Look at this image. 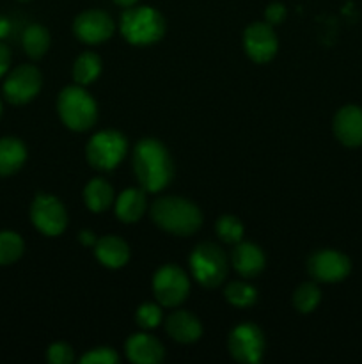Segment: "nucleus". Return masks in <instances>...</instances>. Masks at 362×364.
Here are the masks:
<instances>
[{
  "mask_svg": "<svg viewBox=\"0 0 362 364\" xmlns=\"http://www.w3.org/2000/svg\"><path fill=\"white\" fill-rule=\"evenodd\" d=\"M11 64V50L6 43L0 41V78L4 77L7 70H9Z\"/></svg>",
  "mask_w": 362,
  "mask_h": 364,
  "instance_id": "obj_32",
  "label": "nucleus"
},
{
  "mask_svg": "<svg viewBox=\"0 0 362 364\" xmlns=\"http://www.w3.org/2000/svg\"><path fill=\"white\" fill-rule=\"evenodd\" d=\"M229 352L234 361L256 364L265 352V336L254 323H241L229 334Z\"/></svg>",
  "mask_w": 362,
  "mask_h": 364,
  "instance_id": "obj_10",
  "label": "nucleus"
},
{
  "mask_svg": "<svg viewBox=\"0 0 362 364\" xmlns=\"http://www.w3.org/2000/svg\"><path fill=\"white\" fill-rule=\"evenodd\" d=\"M78 237H80L82 244H85V245H94L96 244V237H94V233H92V231H82Z\"/></svg>",
  "mask_w": 362,
  "mask_h": 364,
  "instance_id": "obj_33",
  "label": "nucleus"
},
{
  "mask_svg": "<svg viewBox=\"0 0 362 364\" xmlns=\"http://www.w3.org/2000/svg\"><path fill=\"white\" fill-rule=\"evenodd\" d=\"M121 34L131 45L146 46L160 41L165 34V20L149 6L126 7L121 14Z\"/></svg>",
  "mask_w": 362,
  "mask_h": 364,
  "instance_id": "obj_3",
  "label": "nucleus"
},
{
  "mask_svg": "<svg viewBox=\"0 0 362 364\" xmlns=\"http://www.w3.org/2000/svg\"><path fill=\"white\" fill-rule=\"evenodd\" d=\"M151 219L163 231L180 237L195 233L202 224V213L197 205L183 198H160L151 206Z\"/></svg>",
  "mask_w": 362,
  "mask_h": 364,
  "instance_id": "obj_2",
  "label": "nucleus"
},
{
  "mask_svg": "<svg viewBox=\"0 0 362 364\" xmlns=\"http://www.w3.org/2000/svg\"><path fill=\"white\" fill-rule=\"evenodd\" d=\"M334 134L337 141L348 148L362 144V109L357 105H346L334 117Z\"/></svg>",
  "mask_w": 362,
  "mask_h": 364,
  "instance_id": "obj_14",
  "label": "nucleus"
},
{
  "mask_svg": "<svg viewBox=\"0 0 362 364\" xmlns=\"http://www.w3.org/2000/svg\"><path fill=\"white\" fill-rule=\"evenodd\" d=\"M265 18H266V23H270L272 27L273 25L283 23L284 18H286V7L279 2L270 4V6L265 9Z\"/></svg>",
  "mask_w": 362,
  "mask_h": 364,
  "instance_id": "obj_31",
  "label": "nucleus"
},
{
  "mask_svg": "<svg viewBox=\"0 0 362 364\" xmlns=\"http://www.w3.org/2000/svg\"><path fill=\"white\" fill-rule=\"evenodd\" d=\"M148 208L144 188H126L116 201V215L123 223H137Z\"/></svg>",
  "mask_w": 362,
  "mask_h": 364,
  "instance_id": "obj_19",
  "label": "nucleus"
},
{
  "mask_svg": "<svg viewBox=\"0 0 362 364\" xmlns=\"http://www.w3.org/2000/svg\"><path fill=\"white\" fill-rule=\"evenodd\" d=\"M27 160V148L16 137L0 139V176L18 173Z\"/></svg>",
  "mask_w": 362,
  "mask_h": 364,
  "instance_id": "obj_20",
  "label": "nucleus"
},
{
  "mask_svg": "<svg viewBox=\"0 0 362 364\" xmlns=\"http://www.w3.org/2000/svg\"><path fill=\"white\" fill-rule=\"evenodd\" d=\"M21 43L31 59H41L50 48V32L43 25H31L25 28Z\"/></svg>",
  "mask_w": 362,
  "mask_h": 364,
  "instance_id": "obj_22",
  "label": "nucleus"
},
{
  "mask_svg": "<svg viewBox=\"0 0 362 364\" xmlns=\"http://www.w3.org/2000/svg\"><path fill=\"white\" fill-rule=\"evenodd\" d=\"M224 295H226L227 302L236 306V308H248L258 301V290L251 284L243 283V281H233V283L227 284Z\"/></svg>",
  "mask_w": 362,
  "mask_h": 364,
  "instance_id": "obj_24",
  "label": "nucleus"
},
{
  "mask_svg": "<svg viewBox=\"0 0 362 364\" xmlns=\"http://www.w3.org/2000/svg\"><path fill=\"white\" fill-rule=\"evenodd\" d=\"M231 259H233L234 270L247 279L259 276L265 269V255H263L261 247L251 244V242H243V244L238 242Z\"/></svg>",
  "mask_w": 362,
  "mask_h": 364,
  "instance_id": "obj_16",
  "label": "nucleus"
},
{
  "mask_svg": "<svg viewBox=\"0 0 362 364\" xmlns=\"http://www.w3.org/2000/svg\"><path fill=\"white\" fill-rule=\"evenodd\" d=\"M322 301V291L314 283H304L293 294V304L300 313L314 311Z\"/></svg>",
  "mask_w": 362,
  "mask_h": 364,
  "instance_id": "obj_26",
  "label": "nucleus"
},
{
  "mask_svg": "<svg viewBox=\"0 0 362 364\" xmlns=\"http://www.w3.org/2000/svg\"><path fill=\"white\" fill-rule=\"evenodd\" d=\"M102 73V59L94 52H84L73 66V78L78 85H87L94 82Z\"/></svg>",
  "mask_w": 362,
  "mask_h": 364,
  "instance_id": "obj_23",
  "label": "nucleus"
},
{
  "mask_svg": "<svg viewBox=\"0 0 362 364\" xmlns=\"http://www.w3.org/2000/svg\"><path fill=\"white\" fill-rule=\"evenodd\" d=\"M243 48L248 59L258 64H265L275 57L279 41H277L275 31L266 21H256L248 25L243 32Z\"/></svg>",
  "mask_w": 362,
  "mask_h": 364,
  "instance_id": "obj_11",
  "label": "nucleus"
},
{
  "mask_svg": "<svg viewBox=\"0 0 362 364\" xmlns=\"http://www.w3.org/2000/svg\"><path fill=\"white\" fill-rule=\"evenodd\" d=\"M94 255L106 269H121L130 259V247L123 238L116 235H105L94 244Z\"/></svg>",
  "mask_w": 362,
  "mask_h": 364,
  "instance_id": "obj_17",
  "label": "nucleus"
},
{
  "mask_svg": "<svg viewBox=\"0 0 362 364\" xmlns=\"http://www.w3.org/2000/svg\"><path fill=\"white\" fill-rule=\"evenodd\" d=\"M133 171L146 192L163 191L174 176L169 149L156 139H142L133 149Z\"/></svg>",
  "mask_w": 362,
  "mask_h": 364,
  "instance_id": "obj_1",
  "label": "nucleus"
},
{
  "mask_svg": "<svg viewBox=\"0 0 362 364\" xmlns=\"http://www.w3.org/2000/svg\"><path fill=\"white\" fill-rule=\"evenodd\" d=\"M351 263L341 252L332 249H323L314 252L307 262V272L312 279L319 283H337L350 274Z\"/></svg>",
  "mask_w": 362,
  "mask_h": 364,
  "instance_id": "obj_12",
  "label": "nucleus"
},
{
  "mask_svg": "<svg viewBox=\"0 0 362 364\" xmlns=\"http://www.w3.org/2000/svg\"><path fill=\"white\" fill-rule=\"evenodd\" d=\"M190 270L201 287L216 288L227 276V258L219 245L204 242L192 251Z\"/></svg>",
  "mask_w": 362,
  "mask_h": 364,
  "instance_id": "obj_5",
  "label": "nucleus"
},
{
  "mask_svg": "<svg viewBox=\"0 0 362 364\" xmlns=\"http://www.w3.org/2000/svg\"><path fill=\"white\" fill-rule=\"evenodd\" d=\"M7 32H9V21L6 18H0V38H4Z\"/></svg>",
  "mask_w": 362,
  "mask_h": 364,
  "instance_id": "obj_34",
  "label": "nucleus"
},
{
  "mask_svg": "<svg viewBox=\"0 0 362 364\" xmlns=\"http://www.w3.org/2000/svg\"><path fill=\"white\" fill-rule=\"evenodd\" d=\"M126 355L135 364H158L163 361V345L149 334H131L126 341Z\"/></svg>",
  "mask_w": 362,
  "mask_h": 364,
  "instance_id": "obj_15",
  "label": "nucleus"
},
{
  "mask_svg": "<svg viewBox=\"0 0 362 364\" xmlns=\"http://www.w3.org/2000/svg\"><path fill=\"white\" fill-rule=\"evenodd\" d=\"M215 231L226 244H238L243 237V224L238 217L222 215L216 220Z\"/></svg>",
  "mask_w": 362,
  "mask_h": 364,
  "instance_id": "obj_27",
  "label": "nucleus"
},
{
  "mask_svg": "<svg viewBox=\"0 0 362 364\" xmlns=\"http://www.w3.org/2000/svg\"><path fill=\"white\" fill-rule=\"evenodd\" d=\"M46 358L52 364H70L73 363V348L67 343H53L50 345Z\"/></svg>",
  "mask_w": 362,
  "mask_h": 364,
  "instance_id": "obj_30",
  "label": "nucleus"
},
{
  "mask_svg": "<svg viewBox=\"0 0 362 364\" xmlns=\"http://www.w3.org/2000/svg\"><path fill=\"white\" fill-rule=\"evenodd\" d=\"M114 2H116L117 6H121V7H124V9H126V7L135 6V4H137L138 0H114Z\"/></svg>",
  "mask_w": 362,
  "mask_h": 364,
  "instance_id": "obj_35",
  "label": "nucleus"
},
{
  "mask_svg": "<svg viewBox=\"0 0 362 364\" xmlns=\"http://www.w3.org/2000/svg\"><path fill=\"white\" fill-rule=\"evenodd\" d=\"M165 329L177 343H194L202 336L201 322L188 311H176L167 316Z\"/></svg>",
  "mask_w": 362,
  "mask_h": 364,
  "instance_id": "obj_18",
  "label": "nucleus"
},
{
  "mask_svg": "<svg viewBox=\"0 0 362 364\" xmlns=\"http://www.w3.org/2000/svg\"><path fill=\"white\" fill-rule=\"evenodd\" d=\"M21 2H27V0H21Z\"/></svg>",
  "mask_w": 362,
  "mask_h": 364,
  "instance_id": "obj_37",
  "label": "nucleus"
},
{
  "mask_svg": "<svg viewBox=\"0 0 362 364\" xmlns=\"http://www.w3.org/2000/svg\"><path fill=\"white\" fill-rule=\"evenodd\" d=\"M82 364H117L119 363V355L116 350L109 347H98L89 350L87 354L82 355Z\"/></svg>",
  "mask_w": 362,
  "mask_h": 364,
  "instance_id": "obj_29",
  "label": "nucleus"
},
{
  "mask_svg": "<svg viewBox=\"0 0 362 364\" xmlns=\"http://www.w3.org/2000/svg\"><path fill=\"white\" fill-rule=\"evenodd\" d=\"M73 32L78 41L99 45L114 34V21L105 11L89 9L75 18Z\"/></svg>",
  "mask_w": 362,
  "mask_h": 364,
  "instance_id": "obj_13",
  "label": "nucleus"
},
{
  "mask_svg": "<svg viewBox=\"0 0 362 364\" xmlns=\"http://www.w3.org/2000/svg\"><path fill=\"white\" fill-rule=\"evenodd\" d=\"M126 139L117 130H103L92 135L85 148L89 166L98 171H112L126 155Z\"/></svg>",
  "mask_w": 362,
  "mask_h": 364,
  "instance_id": "obj_6",
  "label": "nucleus"
},
{
  "mask_svg": "<svg viewBox=\"0 0 362 364\" xmlns=\"http://www.w3.org/2000/svg\"><path fill=\"white\" fill-rule=\"evenodd\" d=\"M57 109L62 123L75 132H85L98 119V107L82 85H70L60 91Z\"/></svg>",
  "mask_w": 362,
  "mask_h": 364,
  "instance_id": "obj_4",
  "label": "nucleus"
},
{
  "mask_svg": "<svg viewBox=\"0 0 362 364\" xmlns=\"http://www.w3.org/2000/svg\"><path fill=\"white\" fill-rule=\"evenodd\" d=\"M153 291L163 308H176L190 294V281L177 265H163L153 277Z\"/></svg>",
  "mask_w": 362,
  "mask_h": 364,
  "instance_id": "obj_7",
  "label": "nucleus"
},
{
  "mask_svg": "<svg viewBox=\"0 0 362 364\" xmlns=\"http://www.w3.org/2000/svg\"><path fill=\"white\" fill-rule=\"evenodd\" d=\"M0 116H2V102H0Z\"/></svg>",
  "mask_w": 362,
  "mask_h": 364,
  "instance_id": "obj_36",
  "label": "nucleus"
},
{
  "mask_svg": "<svg viewBox=\"0 0 362 364\" xmlns=\"http://www.w3.org/2000/svg\"><path fill=\"white\" fill-rule=\"evenodd\" d=\"M43 77L39 70L31 64H21L9 73L4 82V96L13 105H25L41 91Z\"/></svg>",
  "mask_w": 362,
  "mask_h": 364,
  "instance_id": "obj_9",
  "label": "nucleus"
},
{
  "mask_svg": "<svg viewBox=\"0 0 362 364\" xmlns=\"http://www.w3.org/2000/svg\"><path fill=\"white\" fill-rule=\"evenodd\" d=\"M23 255V240L14 231H0V265H11Z\"/></svg>",
  "mask_w": 362,
  "mask_h": 364,
  "instance_id": "obj_25",
  "label": "nucleus"
},
{
  "mask_svg": "<svg viewBox=\"0 0 362 364\" xmlns=\"http://www.w3.org/2000/svg\"><path fill=\"white\" fill-rule=\"evenodd\" d=\"M162 318V308L158 304H153V302H146L135 313V320H137L138 327H142V329H155V327L160 326Z\"/></svg>",
  "mask_w": 362,
  "mask_h": 364,
  "instance_id": "obj_28",
  "label": "nucleus"
},
{
  "mask_svg": "<svg viewBox=\"0 0 362 364\" xmlns=\"http://www.w3.org/2000/svg\"><path fill=\"white\" fill-rule=\"evenodd\" d=\"M32 224L46 237H57L67 226V215L62 203L48 194H38L31 206Z\"/></svg>",
  "mask_w": 362,
  "mask_h": 364,
  "instance_id": "obj_8",
  "label": "nucleus"
},
{
  "mask_svg": "<svg viewBox=\"0 0 362 364\" xmlns=\"http://www.w3.org/2000/svg\"><path fill=\"white\" fill-rule=\"evenodd\" d=\"M84 199L85 205H87V208L91 210V212H105V210L112 205L114 191L112 187H110L109 181H105L103 178H94V180H91L85 185Z\"/></svg>",
  "mask_w": 362,
  "mask_h": 364,
  "instance_id": "obj_21",
  "label": "nucleus"
}]
</instances>
